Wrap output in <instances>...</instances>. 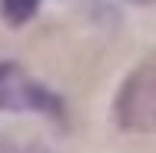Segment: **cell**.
Wrapping results in <instances>:
<instances>
[{
  "label": "cell",
  "mask_w": 156,
  "mask_h": 153,
  "mask_svg": "<svg viewBox=\"0 0 156 153\" xmlns=\"http://www.w3.org/2000/svg\"><path fill=\"white\" fill-rule=\"evenodd\" d=\"M113 117H116V126L129 133L156 130V63L136 67L123 80L113 103Z\"/></svg>",
  "instance_id": "cell-1"
},
{
  "label": "cell",
  "mask_w": 156,
  "mask_h": 153,
  "mask_svg": "<svg viewBox=\"0 0 156 153\" xmlns=\"http://www.w3.org/2000/svg\"><path fill=\"white\" fill-rule=\"evenodd\" d=\"M0 110H43L50 117H63L60 100L13 67H0Z\"/></svg>",
  "instance_id": "cell-2"
},
{
  "label": "cell",
  "mask_w": 156,
  "mask_h": 153,
  "mask_svg": "<svg viewBox=\"0 0 156 153\" xmlns=\"http://www.w3.org/2000/svg\"><path fill=\"white\" fill-rule=\"evenodd\" d=\"M37 3L40 0H3V17H7V24H23V20H30L33 10H37Z\"/></svg>",
  "instance_id": "cell-3"
}]
</instances>
